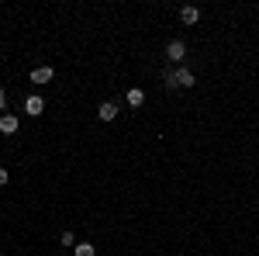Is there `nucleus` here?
<instances>
[{
	"label": "nucleus",
	"mask_w": 259,
	"mask_h": 256,
	"mask_svg": "<svg viewBox=\"0 0 259 256\" xmlns=\"http://www.w3.org/2000/svg\"><path fill=\"white\" fill-rule=\"evenodd\" d=\"M118 111H121V107L114 104V100H104V104L97 107V118L100 121H114V118H118Z\"/></svg>",
	"instance_id": "nucleus-3"
},
{
	"label": "nucleus",
	"mask_w": 259,
	"mask_h": 256,
	"mask_svg": "<svg viewBox=\"0 0 259 256\" xmlns=\"http://www.w3.org/2000/svg\"><path fill=\"white\" fill-rule=\"evenodd\" d=\"M56 77V69H52V66H35V69H31V83H49V80Z\"/></svg>",
	"instance_id": "nucleus-4"
},
{
	"label": "nucleus",
	"mask_w": 259,
	"mask_h": 256,
	"mask_svg": "<svg viewBox=\"0 0 259 256\" xmlns=\"http://www.w3.org/2000/svg\"><path fill=\"white\" fill-rule=\"evenodd\" d=\"M180 21H183V24H197V21H200V11L194 7V4H187V7H180Z\"/></svg>",
	"instance_id": "nucleus-5"
},
{
	"label": "nucleus",
	"mask_w": 259,
	"mask_h": 256,
	"mask_svg": "<svg viewBox=\"0 0 259 256\" xmlns=\"http://www.w3.org/2000/svg\"><path fill=\"white\" fill-rule=\"evenodd\" d=\"M21 121L14 118V115H0V135H18Z\"/></svg>",
	"instance_id": "nucleus-2"
},
{
	"label": "nucleus",
	"mask_w": 259,
	"mask_h": 256,
	"mask_svg": "<svg viewBox=\"0 0 259 256\" xmlns=\"http://www.w3.org/2000/svg\"><path fill=\"white\" fill-rule=\"evenodd\" d=\"M76 256H94V242H76Z\"/></svg>",
	"instance_id": "nucleus-10"
},
{
	"label": "nucleus",
	"mask_w": 259,
	"mask_h": 256,
	"mask_svg": "<svg viewBox=\"0 0 259 256\" xmlns=\"http://www.w3.org/2000/svg\"><path fill=\"white\" fill-rule=\"evenodd\" d=\"M4 107H7V94L0 90V111H4Z\"/></svg>",
	"instance_id": "nucleus-12"
},
{
	"label": "nucleus",
	"mask_w": 259,
	"mask_h": 256,
	"mask_svg": "<svg viewBox=\"0 0 259 256\" xmlns=\"http://www.w3.org/2000/svg\"><path fill=\"white\" fill-rule=\"evenodd\" d=\"M7 180H11V173H7V170H4V166H0V187H4V184H7Z\"/></svg>",
	"instance_id": "nucleus-11"
},
{
	"label": "nucleus",
	"mask_w": 259,
	"mask_h": 256,
	"mask_svg": "<svg viewBox=\"0 0 259 256\" xmlns=\"http://www.w3.org/2000/svg\"><path fill=\"white\" fill-rule=\"evenodd\" d=\"M183 56H187V45H183L180 39H173L169 45H166V59L169 62H183Z\"/></svg>",
	"instance_id": "nucleus-1"
},
{
	"label": "nucleus",
	"mask_w": 259,
	"mask_h": 256,
	"mask_svg": "<svg viewBox=\"0 0 259 256\" xmlns=\"http://www.w3.org/2000/svg\"><path fill=\"white\" fill-rule=\"evenodd\" d=\"M59 242H62V246H66V249H69V246H73V249H76V236H73V232H69V229H66V232H62V236H59Z\"/></svg>",
	"instance_id": "nucleus-9"
},
{
	"label": "nucleus",
	"mask_w": 259,
	"mask_h": 256,
	"mask_svg": "<svg viewBox=\"0 0 259 256\" xmlns=\"http://www.w3.org/2000/svg\"><path fill=\"white\" fill-rule=\"evenodd\" d=\"M142 104H145V90L132 87V90H128V107H142Z\"/></svg>",
	"instance_id": "nucleus-8"
},
{
	"label": "nucleus",
	"mask_w": 259,
	"mask_h": 256,
	"mask_svg": "<svg viewBox=\"0 0 259 256\" xmlns=\"http://www.w3.org/2000/svg\"><path fill=\"white\" fill-rule=\"evenodd\" d=\"M24 111H28V115H35V118H38L41 111H45V100H41L38 94H31V97L24 100Z\"/></svg>",
	"instance_id": "nucleus-6"
},
{
	"label": "nucleus",
	"mask_w": 259,
	"mask_h": 256,
	"mask_svg": "<svg viewBox=\"0 0 259 256\" xmlns=\"http://www.w3.org/2000/svg\"><path fill=\"white\" fill-rule=\"evenodd\" d=\"M194 83H197V77H194L187 66H180V69H177V87H183V90H187V87H194Z\"/></svg>",
	"instance_id": "nucleus-7"
}]
</instances>
